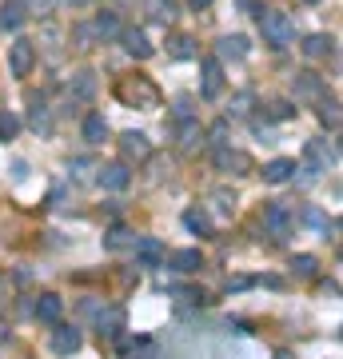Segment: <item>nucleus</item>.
Wrapping results in <instances>:
<instances>
[{"mask_svg": "<svg viewBox=\"0 0 343 359\" xmlns=\"http://www.w3.org/2000/svg\"><path fill=\"white\" fill-rule=\"evenodd\" d=\"M116 96L128 104V108H160V88H156L148 76H128L116 84Z\"/></svg>", "mask_w": 343, "mask_h": 359, "instance_id": "1", "label": "nucleus"}, {"mask_svg": "<svg viewBox=\"0 0 343 359\" xmlns=\"http://www.w3.org/2000/svg\"><path fill=\"white\" fill-rule=\"evenodd\" d=\"M260 32L271 48H292L295 44V20L280 8H271V13H260Z\"/></svg>", "mask_w": 343, "mask_h": 359, "instance_id": "2", "label": "nucleus"}, {"mask_svg": "<svg viewBox=\"0 0 343 359\" xmlns=\"http://www.w3.org/2000/svg\"><path fill=\"white\" fill-rule=\"evenodd\" d=\"M335 164H339L335 144H328V140H307V148H304V168H295V172L319 176V172H328V168H335Z\"/></svg>", "mask_w": 343, "mask_h": 359, "instance_id": "3", "label": "nucleus"}, {"mask_svg": "<svg viewBox=\"0 0 343 359\" xmlns=\"http://www.w3.org/2000/svg\"><path fill=\"white\" fill-rule=\"evenodd\" d=\"M220 92H224V60L208 56L200 65V96L203 100H216Z\"/></svg>", "mask_w": 343, "mask_h": 359, "instance_id": "4", "label": "nucleus"}, {"mask_svg": "<svg viewBox=\"0 0 343 359\" xmlns=\"http://www.w3.org/2000/svg\"><path fill=\"white\" fill-rule=\"evenodd\" d=\"M32 65H36V44L25 40V36H16L13 48H8V68H13V76H28Z\"/></svg>", "mask_w": 343, "mask_h": 359, "instance_id": "5", "label": "nucleus"}, {"mask_svg": "<svg viewBox=\"0 0 343 359\" xmlns=\"http://www.w3.org/2000/svg\"><path fill=\"white\" fill-rule=\"evenodd\" d=\"M120 156H124V164H144L152 156V140L144 132H124L120 136Z\"/></svg>", "mask_w": 343, "mask_h": 359, "instance_id": "6", "label": "nucleus"}, {"mask_svg": "<svg viewBox=\"0 0 343 359\" xmlns=\"http://www.w3.org/2000/svg\"><path fill=\"white\" fill-rule=\"evenodd\" d=\"M176 144H180V152H200V148H203V124H200V120H191V116H180V124H176Z\"/></svg>", "mask_w": 343, "mask_h": 359, "instance_id": "7", "label": "nucleus"}, {"mask_svg": "<svg viewBox=\"0 0 343 359\" xmlns=\"http://www.w3.org/2000/svg\"><path fill=\"white\" fill-rule=\"evenodd\" d=\"M96 184H100L104 192H124L128 184H132V172H128L124 160H120V164H104L100 172H96Z\"/></svg>", "mask_w": 343, "mask_h": 359, "instance_id": "8", "label": "nucleus"}, {"mask_svg": "<svg viewBox=\"0 0 343 359\" xmlns=\"http://www.w3.org/2000/svg\"><path fill=\"white\" fill-rule=\"evenodd\" d=\"M52 351L56 355H76L80 351V332L76 327H68V323H52Z\"/></svg>", "mask_w": 343, "mask_h": 359, "instance_id": "9", "label": "nucleus"}, {"mask_svg": "<svg viewBox=\"0 0 343 359\" xmlns=\"http://www.w3.org/2000/svg\"><path fill=\"white\" fill-rule=\"evenodd\" d=\"M216 168L220 172H231V176H248V172H252V160H248L243 152H231L228 144H220L216 148Z\"/></svg>", "mask_w": 343, "mask_h": 359, "instance_id": "10", "label": "nucleus"}, {"mask_svg": "<svg viewBox=\"0 0 343 359\" xmlns=\"http://www.w3.org/2000/svg\"><path fill=\"white\" fill-rule=\"evenodd\" d=\"M120 40H124L128 56H136V60H148L152 56V40H148V32L144 28H120Z\"/></svg>", "mask_w": 343, "mask_h": 359, "instance_id": "11", "label": "nucleus"}, {"mask_svg": "<svg viewBox=\"0 0 343 359\" xmlns=\"http://www.w3.org/2000/svg\"><path fill=\"white\" fill-rule=\"evenodd\" d=\"M124 308H104L100 316H96V332H100V339H120V332H124Z\"/></svg>", "mask_w": 343, "mask_h": 359, "instance_id": "12", "label": "nucleus"}, {"mask_svg": "<svg viewBox=\"0 0 343 359\" xmlns=\"http://www.w3.org/2000/svg\"><path fill=\"white\" fill-rule=\"evenodd\" d=\"M319 96H323V76H316V72H295V100L316 104Z\"/></svg>", "mask_w": 343, "mask_h": 359, "instance_id": "13", "label": "nucleus"}, {"mask_svg": "<svg viewBox=\"0 0 343 359\" xmlns=\"http://www.w3.org/2000/svg\"><path fill=\"white\" fill-rule=\"evenodd\" d=\"M60 316H64V299L56 292H44L36 299V320L40 323H60Z\"/></svg>", "mask_w": 343, "mask_h": 359, "instance_id": "14", "label": "nucleus"}, {"mask_svg": "<svg viewBox=\"0 0 343 359\" xmlns=\"http://www.w3.org/2000/svg\"><path fill=\"white\" fill-rule=\"evenodd\" d=\"M136 240H140V236H136L132 228H124V224H112V228L104 231V248H108V252H124V248H136Z\"/></svg>", "mask_w": 343, "mask_h": 359, "instance_id": "15", "label": "nucleus"}, {"mask_svg": "<svg viewBox=\"0 0 343 359\" xmlns=\"http://www.w3.org/2000/svg\"><path fill=\"white\" fill-rule=\"evenodd\" d=\"M92 92H96V72L92 68H80L76 76L68 80V96L72 100H92Z\"/></svg>", "mask_w": 343, "mask_h": 359, "instance_id": "16", "label": "nucleus"}, {"mask_svg": "<svg viewBox=\"0 0 343 359\" xmlns=\"http://www.w3.org/2000/svg\"><path fill=\"white\" fill-rule=\"evenodd\" d=\"M160 259H164V244H160V240H152V236L136 240V264H140V268H156Z\"/></svg>", "mask_w": 343, "mask_h": 359, "instance_id": "17", "label": "nucleus"}, {"mask_svg": "<svg viewBox=\"0 0 343 359\" xmlns=\"http://www.w3.org/2000/svg\"><path fill=\"white\" fill-rule=\"evenodd\" d=\"M28 20V8H25V0H4L0 4V28H8V32H16V28Z\"/></svg>", "mask_w": 343, "mask_h": 359, "instance_id": "18", "label": "nucleus"}, {"mask_svg": "<svg viewBox=\"0 0 343 359\" xmlns=\"http://www.w3.org/2000/svg\"><path fill=\"white\" fill-rule=\"evenodd\" d=\"M264 228L271 231L276 240H280V236H288V228H292V216H288L280 204H267V208H264Z\"/></svg>", "mask_w": 343, "mask_h": 359, "instance_id": "19", "label": "nucleus"}, {"mask_svg": "<svg viewBox=\"0 0 343 359\" xmlns=\"http://www.w3.org/2000/svg\"><path fill=\"white\" fill-rule=\"evenodd\" d=\"M28 104H32V112H28V124H32L36 132H52V112H48V100L32 92V96H28Z\"/></svg>", "mask_w": 343, "mask_h": 359, "instance_id": "20", "label": "nucleus"}, {"mask_svg": "<svg viewBox=\"0 0 343 359\" xmlns=\"http://www.w3.org/2000/svg\"><path fill=\"white\" fill-rule=\"evenodd\" d=\"M172 268L184 271V276L200 271L203 268V252H200V248H180V252H172Z\"/></svg>", "mask_w": 343, "mask_h": 359, "instance_id": "21", "label": "nucleus"}, {"mask_svg": "<svg viewBox=\"0 0 343 359\" xmlns=\"http://www.w3.org/2000/svg\"><path fill=\"white\" fill-rule=\"evenodd\" d=\"M292 176H295V160H288V156H280V160L264 164V180H267V184H288Z\"/></svg>", "mask_w": 343, "mask_h": 359, "instance_id": "22", "label": "nucleus"}, {"mask_svg": "<svg viewBox=\"0 0 343 359\" xmlns=\"http://www.w3.org/2000/svg\"><path fill=\"white\" fill-rule=\"evenodd\" d=\"M316 116H319V124H323V128H339V100H335V96H319L316 100Z\"/></svg>", "mask_w": 343, "mask_h": 359, "instance_id": "23", "label": "nucleus"}, {"mask_svg": "<svg viewBox=\"0 0 343 359\" xmlns=\"http://www.w3.org/2000/svg\"><path fill=\"white\" fill-rule=\"evenodd\" d=\"M216 52H220L216 60H243L252 48H248V40H243V36H224L216 44Z\"/></svg>", "mask_w": 343, "mask_h": 359, "instance_id": "24", "label": "nucleus"}, {"mask_svg": "<svg viewBox=\"0 0 343 359\" xmlns=\"http://www.w3.org/2000/svg\"><path fill=\"white\" fill-rule=\"evenodd\" d=\"M84 140H88V144H104V140H108V120H104L100 112L84 116Z\"/></svg>", "mask_w": 343, "mask_h": 359, "instance_id": "25", "label": "nucleus"}, {"mask_svg": "<svg viewBox=\"0 0 343 359\" xmlns=\"http://www.w3.org/2000/svg\"><path fill=\"white\" fill-rule=\"evenodd\" d=\"M304 52L311 56V60H319V56L335 52V36H328V32H316V36H307V40H304Z\"/></svg>", "mask_w": 343, "mask_h": 359, "instance_id": "26", "label": "nucleus"}, {"mask_svg": "<svg viewBox=\"0 0 343 359\" xmlns=\"http://www.w3.org/2000/svg\"><path fill=\"white\" fill-rule=\"evenodd\" d=\"M144 8H148V16H152L156 25H172L176 20V0H148Z\"/></svg>", "mask_w": 343, "mask_h": 359, "instance_id": "27", "label": "nucleus"}, {"mask_svg": "<svg viewBox=\"0 0 343 359\" xmlns=\"http://www.w3.org/2000/svg\"><path fill=\"white\" fill-rule=\"evenodd\" d=\"M184 228L196 231V236H212V219H208L203 208H188V212H184Z\"/></svg>", "mask_w": 343, "mask_h": 359, "instance_id": "28", "label": "nucleus"}, {"mask_svg": "<svg viewBox=\"0 0 343 359\" xmlns=\"http://www.w3.org/2000/svg\"><path fill=\"white\" fill-rule=\"evenodd\" d=\"M292 276H295V280H316V276H319V259L307 256V252H304V256H292Z\"/></svg>", "mask_w": 343, "mask_h": 359, "instance_id": "29", "label": "nucleus"}, {"mask_svg": "<svg viewBox=\"0 0 343 359\" xmlns=\"http://www.w3.org/2000/svg\"><path fill=\"white\" fill-rule=\"evenodd\" d=\"M92 28H96V40H112V36H120V20H116V13H100L96 20H92Z\"/></svg>", "mask_w": 343, "mask_h": 359, "instance_id": "30", "label": "nucleus"}, {"mask_svg": "<svg viewBox=\"0 0 343 359\" xmlns=\"http://www.w3.org/2000/svg\"><path fill=\"white\" fill-rule=\"evenodd\" d=\"M172 60H196V40L191 36H176L172 40V48H168Z\"/></svg>", "mask_w": 343, "mask_h": 359, "instance_id": "31", "label": "nucleus"}, {"mask_svg": "<svg viewBox=\"0 0 343 359\" xmlns=\"http://www.w3.org/2000/svg\"><path fill=\"white\" fill-rule=\"evenodd\" d=\"M252 104H255L252 92H236V96H231V104H228V116L243 120V116H252Z\"/></svg>", "mask_w": 343, "mask_h": 359, "instance_id": "32", "label": "nucleus"}, {"mask_svg": "<svg viewBox=\"0 0 343 359\" xmlns=\"http://www.w3.org/2000/svg\"><path fill=\"white\" fill-rule=\"evenodd\" d=\"M16 132H20V120L13 112H0V144L16 140Z\"/></svg>", "mask_w": 343, "mask_h": 359, "instance_id": "33", "label": "nucleus"}, {"mask_svg": "<svg viewBox=\"0 0 343 359\" xmlns=\"http://www.w3.org/2000/svg\"><path fill=\"white\" fill-rule=\"evenodd\" d=\"M72 40H76V48H92V44H96V28H92V25H76V28H72Z\"/></svg>", "mask_w": 343, "mask_h": 359, "instance_id": "34", "label": "nucleus"}, {"mask_svg": "<svg viewBox=\"0 0 343 359\" xmlns=\"http://www.w3.org/2000/svg\"><path fill=\"white\" fill-rule=\"evenodd\" d=\"M295 116V104L292 100H276L271 108H267V120H292Z\"/></svg>", "mask_w": 343, "mask_h": 359, "instance_id": "35", "label": "nucleus"}, {"mask_svg": "<svg viewBox=\"0 0 343 359\" xmlns=\"http://www.w3.org/2000/svg\"><path fill=\"white\" fill-rule=\"evenodd\" d=\"M56 4H60V0H25V8H28V13H36V16L56 13Z\"/></svg>", "mask_w": 343, "mask_h": 359, "instance_id": "36", "label": "nucleus"}, {"mask_svg": "<svg viewBox=\"0 0 343 359\" xmlns=\"http://www.w3.org/2000/svg\"><path fill=\"white\" fill-rule=\"evenodd\" d=\"M203 136H212V144H228V120H220V124H212V128H203Z\"/></svg>", "mask_w": 343, "mask_h": 359, "instance_id": "37", "label": "nucleus"}, {"mask_svg": "<svg viewBox=\"0 0 343 359\" xmlns=\"http://www.w3.org/2000/svg\"><path fill=\"white\" fill-rule=\"evenodd\" d=\"M4 299H8V276H0V308H4Z\"/></svg>", "mask_w": 343, "mask_h": 359, "instance_id": "38", "label": "nucleus"}, {"mask_svg": "<svg viewBox=\"0 0 343 359\" xmlns=\"http://www.w3.org/2000/svg\"><path fill=\"white\" fill-rule=\"evenodd\" d=\"M208 4H212V0H188V8H196V13H200V8H208Z\"/></svg>", "mask_w": 343, "mask_h": 359, "instance_id": "39", "label": "nucleus"}, {"mask_svg": "<svg viewBox=\"0 0 343 359\" xmlns=\"http://www.w3.org/2000/svg\"><path fill=\"white\" fill-rule=\"evenodd\" d=\"M271 359H295V351H288V347H280V351H276Z\"/></svg>", "mask_w": 343, "mask_h": 359, "instance_id": "40", "label": "nucleus"}, {"mask_svg": "<svg viewBox=\"0 0 343 359\" xmlns=\"http://www.w3.org/2000/svg\"><path fill=\"white\" fill-rule=\"evenodd\" d=\"M68 4H88V0H68Z\"/></svg>", "mask_w": 343, "mask_h": 359, "instance_id": "41", "label": "nucleus"}, {"mask_svg": "<svg viewBox=\"0 0 343 359\" xmlns=\"http://www.w3.org/2000/svg\"><path fill=\"white\" fill-rule=\"evenodd\" d=\"M307 4H316V0H307Z\"/></svg>", "mask_w": 343, "mask_h": 359, "instance_id": "42", "label": "nucleus"}]
</instances>
